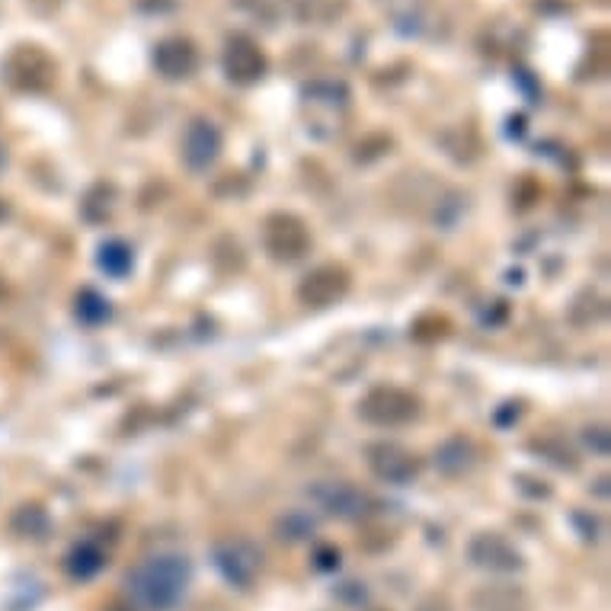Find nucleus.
<instances>
[{
	"label": "nucleus",
	"instance_id": "nucleus-1",
	"mask_svg": "<svg viewBox=\"0 0 611 611\" xmlns=\"http://www.w3.org/2000/svg\"><path fill=\"white\" fill-rule=\"evenodd\" d=\"M125 586L135 605L148 611H167L183 599V592L189 586V564L186 557H176V554L151 557L128 573Z\"/></svg>",
	"mask_w": 611,
	"mask_h": 611
},
{
	"label": "nucleus",
	"instance_id": "nucleus-2",
	"mask_svg": "<svg viewBox=\"0 0 611 611\" xmlns=\"http://www.w3.org/2000/svg\"><path fill=\"white\" fill-rule=\"evenodd\" d=\"M359 416L365 423H372L378 429H397L407 426L420 416V400H416L410 391L394 388V384H381V388H372L359 404Z\"/></svg>",
	"mask_w": 611,
	"mask_h": 611
},
{
	"label": "nucleus",
	"instance_id": "nucleus-3",
	"mask_svg": "<svg viewBox=\"0 0 611 611\" xmlns=\"http://www.w3.org/2000/svg\"><path fill=\"white\" fill-rule=\"evenodd\" d=\"M263 244L266 250L276 256L282 263H295L301 260L304 253L311 250V231L308 224L301 218L279 212V215H269L266 218V228H263Z\"/></svg>",
	"mask_w": 611,
	"mask_h": 611
},
{
	"label": "nucleus",
	"instance_id": "nucleus-4",
	"mask_svg": "<svg viewBox=\"0 0 611 611\" xmlns=\"http://www.w3.org/2000/svg\"><path fill=\"white\" fill-rule=\"evenodd\" d=\"M368 468L381 477L384 484H410V480L420 474V461L413 452H407L404 445L394 442H378L368 448Z\"/></svg>",
	"mask_w": 611,
	"mask_h": 611
},
{
	"label": "nucleus",
	"instance_id": "nucleus-5",
	"mask_svg": "<svg viewBox=\"0 0 611 611\" xmlns=\"http://www.w3.org/2000/svg\"><path fill=\"white\" fill-rule=\"evenodd\" d=\"M263 554L250 541H221L215 548V567L234 586H250L253 576L260 573Z\"/></svg>",
	"mask_w": 611,
	"mask_h": 611
},
{
	"label": "nucleus",
	"instance_id": "nucleus-6",
	"mask_svg": "<svg viewBox=\"0 0 611 611\" xmlns=\"http://www.w3.org/2000/svg\"><path fill=\"white\" fill-rule=\"evenodd\" d=\"M349 292V272L343 266H317L298 288V298L308 308H330Z\"/></svg>",
	"mask_w": 611,
	"mask_h": 611
},
{
	"label": "nucleus",
	"instance_id": "nucleus-7",
	"mask_svg": "<svg viewBox=\"0 0 611 611\" xmlns=\"http://www.w3.org/2000/svg\"><path fill=\"white\" fill-rule=\"evenodd\" d=\"M468 554H471V560H474L477 567H487V570H496V573H512V570L522 567V554L512 548V544L503 535H496V532L477 535L471 541Z\"/></svg>",
	"mask_w": 611,
	"mask_h": 611
},
{
	"label": "nucleus",
	"instance_id": "nucleus-8",
	"mask_svg": "<svg viewBox=\"0 0 611 611\" xmlns=\"http://www.w3.org/2000/svg\"><path fill=\"white\" fill-rule=\"evenodd\" d=\"M221 154V132L212 122H192L183 138V160L192 170H208Z\"/></svg>",
	"mask_w": 611,
	"mask_h": 611
},
{
	"label": "nucleus",
	"instance_id": "nucleus-9",
	"mask_svg": "<svg viewBox=\"0 0 611 611\" xmlns=\"http://www.w3.org/2000/svg\"><path fill=\"white\" fill-rule=\"evenodd\" d=\"M314 500L324 506L330 516H340V519H359L365 506H368V496L359 493L356 487L349 484H336V480H330V484H320L314 490Z\"/></svg>",
	"mask_w": 611,
	"mask_h": 611
},
{
	"label": "nucleus",
	"instance_id": "nucleus-10",
	"mask_svg": "<svg viewBox=\"0 0 611 611\" xmlns=\"http://www.w3.org/2000/svg\"><path fill=\"white\" fill-rule=\"evenodd\" d=\"M224 68H228V74L234 80H240V84H250V80H256L263 74L266 61L263 55L256 52V45L247 42V39H234L228 45V55H224Z\"/></svg>",
	"mask_w": 611,
	"mask_h": 611
},
{
	"label": "nucleus",
	"instance_id": "nucleus-11",
	"mask_svg": "<svg viewBox=\"0 0 611 611\" xmlns=\"http://www.w3.org/2000/svg\"><path fill=\"white\" fill-rule=\"evenodd\" d=\"M471 602L474 611H528V596L519 586H484Z\"/></svg>",
	"mask_w": 611,
	"mask_h": 611
},
{
	"label": "nucleus",
	"instance_id": "nucleus-12",
	"mask_svg": "<svg viewBox=\"0 0 611 611\" xmlns=\"http://www.w3.org/2000/svg\"><path fill=\"white\" fill-rule=\"evenodd\" d=\"M157 68L164 77L170 80H180V77H189L192 68H196V52H192L189 42H180V39H170L157 48Z\"/></svg>",
	"mask_w": 611,
	"mask_h": 611
},
{
	"label": "nucleus",
	"instance_id": "nucleus-13",
	"mask_svg": "<svg viewBox=\"0 0 611 611\" xmlns=\"http://www.w3.org/2000/svg\"><path fill=\"white\" fill-rule=\"evenodd\" d=\"M474 464V445L464 442V439H448L439 445L436 452V468L448 477H458L464 471H471Z\"/></svg>",
	"mask_w": 611,
	"mask_h": 611
},
{
	"label": "nucleus",
	"instance_id": "nucleus-14",
	"mask_svg": "<svg viewBox=\"0 0 611 611\" xmlns=\"http://www.w3.org/2000/svg\"><path fill=\"white\" fill-rule=\"evenodd\" d=\"M100 269L109 272L112 279H125L128 272H132L135 266V256H132V247L122 244V240H106V244L100 247Z\"/></svg>",
	"mask_w": 611,
	"mask_h": 611
},
{
	"label": "nucleus",
	"instance_id": "nucleus-15",
	"mask_svg": "<svg viewBox=\"0 0 611 611\" xmlns=\"http://www.w3.org/2000/svg\"><path fill=\"white\" fill-rule=\"evenodd\" d=\"M10 528L20 538H45L48 516H45V509H39V506H20V509L13 512Z\"/></svg>",
	"mask_w": 611,
	"mask_h": 611
},
{
	"label": "nucleus",
	"instance_id": "nucleus-16",
	"mask_svg": "<svg viewBox=\"0 0 611 611\" xmlns=\"http://www.w3.org/2000/svg\"><path fill=\"white\" fill-rule=\"evenodd\" d=\"M109 314L112 308L100 292L87 288V292L77 295V317L84 320V324H103V320H109Z\"/></svg>",
	"mask_w": 611,
	"mask_h": 611
},
{
	"label": "nucleus",
	"instance_id": "nucleus-17",
	"mask_svg": "<svg viewBox=\"0 0 611 611\" xmlns=\"http://www.w3.org/2000/svg\"><path fill=\"white\" fill-rule=\"evenodd\" d=\"M100 567H103V554L96 551L93 544H80V548H74L68 557V570L77 576V580H90Z\"/></svg>",
	"mask_w": 611,
	"mask_h": 611
},
{
	"label": "nucleus",
	"instance_id": "nucleus-18",
	"mask_svg": "<svg viewBox=\"0 0 611 611\" xmlns=\"http://www.w3.org/2000/svg\"><path fill=\"white\" fill-rule=\"evenodd\" d=\"M276 532L282 541H301L314 532V519L308 516V512H288V516H282L276 522Z\"/></svg>",
	"mask_w": 611,
	"mask_h": 611
},
{
	"label": "nucleus",
	"instance_id": "nucleus-19",
	"mask_svg": "<svg viewBox=\"0 0 611 611\" xmlns=\"http://www.w3.org/2000/svg\"><path fill=\"white\" fill-rule=\"evenodd\" d=\"M586 442H589V448L596 445L599 455H608V432L605 429H586Z\"/></svg>",
	"mask_w": 611,
	"mask_h": 611
},
{
	"label": "nucleus",
	"instance_id": "nucleus-20",
	"mask_svg": "<svg viewBox=\"0 0 611 611\" xmlns=\"http://www.w3.org/2000/svg\"><path fill=\"white\" fill-rule=\"evenodd\" d=\"M336 564H340V554H336V551H330V548L317 551V567L320 570H333Z\"/></svg>",
	"mask_w": 611,
	"mask_h": 611
},
{
	"label": "nucleus",
	"instance_id": "nucleus-21",
	"mask_svg": "<svg viewBox=\"0 0 611 611\" xmlns=\"http://www.w3.org/2000/svg\"><path fill=\"white\" fill-rule=\"evenodd\" d=\"M4 218H7V202L0 199V221H4Z\"/></svg>",
	"mask_w": 611,
	"mask_h": 611
},
{
	"label": "nucleus",
	"instance_id": "nucleus-22",
	"mask_svg": "<svg viewBox=\"0 0 611 611\" xmlns=\"http://www.w3.org/2000/svg\"><path fill=\"white\" fill-rule=\"evenodd\" d=\"M4 295H7V288H4V285H0V298H4Z\"/></svg>",
	"mask_w": 611,
	"mask_h": 611
},
{
	"label": "nucleus",
	"instance_id": "nucleus-23",
	"mask_svg": "<svg viewBox=\"0 0 611 611\" xmlns=\"http://www.w3.org/2000/svg\"><path fill=\"white\" fill-rule=\"evenodd\" d=\"M0 160H4V154H0Z\"/></svg>",
	"mask_w": 611,
	"mask_h": 611
}]
</instances>
